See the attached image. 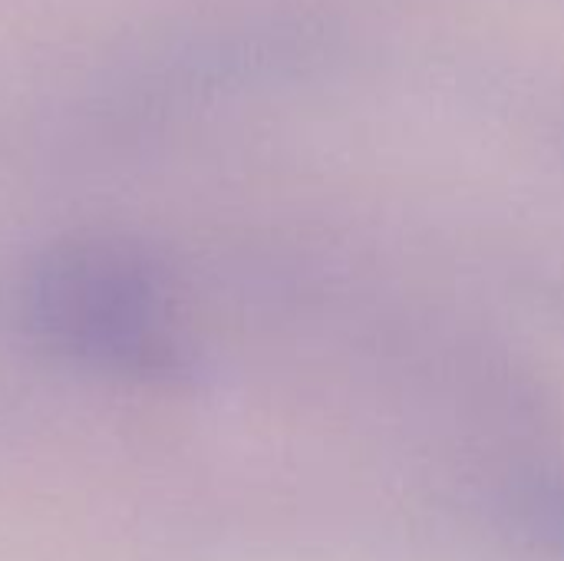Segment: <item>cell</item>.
<instances>
[{"label": "cell", "mask_w": 564, "mask_h": 561, "mask_svg": "<svg viewBox=\"0 0 564 561\" xmlns=\"http://www.w3.org/2000/svg\"><path fill=\"white\" fill-rule=\"evenodd\" d=\"M7 314L26 344L86 374L162 387L195 370L172 278L126 238L43 248L13 274Z\"/></svg>", "instance_id": "1"}]
</instances>
